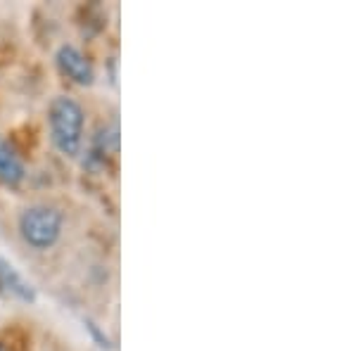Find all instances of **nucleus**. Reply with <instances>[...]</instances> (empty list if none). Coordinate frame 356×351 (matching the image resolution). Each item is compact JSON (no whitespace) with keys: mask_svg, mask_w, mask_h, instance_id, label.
<instances>
[{"mask_svg":"<svg viewBox=\"0 0 356 351\" xmlns=\"http://www.w3.org/2000/svg\"><path fill=\"white\" fill-rule=\"evenodd\" d=\"M0 292H5V295L13 299H19V302H24V304L36 302V290H33V285L3 256H0Z\"/></svg>","mask_w":356,"mask_h":351,"instance_id":"nucleus-4","label":"nucleus"},{"mask_svg":"<svg viewBox=\"0 0 356 351\" xmlns=\"http://www.w3.org/2000/svg\"><path fill=\"white\" fill-rule=\"evenodd\" d=\"M83 107L74 97L57 95L48 107L53 145L67 157H76L83 142Z\"/></svg>","mask_w":356,"mask_h":351,"instance_id":"nucleus-1","label":"nucleus"},{"mask_svg":"<svg viewBox=\"0 0 356 351\" xmlns=\"http://www.w3.org/2000/svg\"><path fill=\"white\" fill-rule=\"evenodd\" d=\"M19 235L22 240L33 247L38 252H45L50 247L57 245V240L62 238V226H65V218L55 206L48 204H33L26 206L19 214Z\"/></svg>","mask_w":356,"mask_h":351,"instance_id":"nucleus-2","label":"nucleus"},{"mask_svg":"<svg viewBox=\"0 0 356 351\" xmlns=\"http://www.w3.org/2000/svg\"><path fill=\"white\" fill-rule=\"evenodd\" d=\"M55 60H57L60 72L72 79L74 83L90 85L95 81V69L90 65V60L79 48H74V45H62V48L57 50Z\"/></svg>","mask_w":356,"mask_h":351,"instance_id":"nucleus-3","label":"nucleus"},{"mask_svg":"<svg viewBox=\"0 0 356 351\" xmlns=\"http://www.w3.org/2000/svg\"><path fill=\"white\" fill-rule=\"evenodd\" d=\"M0 181L5 186H19L24 181V164L8 142L0 140Z\"/></svg>","mask_w":356,"mask_h":351,"instance_id":"nucleus-5","label":"nucleus"},{"mask_svg":"<svg viewBox=\"0 0 356 351\" xmlns=\"http://www.w3.org/2000/svg\"><path fill=\"white\" fill-rule=\"evenodd\" d=\"M86 330L90 332V337L95 339V342H97V347H100V349H107V351L112 349V339L107 337L105 332H102L100 327H97V325L93 323V320H86Z\"/></svg>","mask_w":356,"mask_h":351,"instance_id":"nucleus-6","label":"nucleus"},{"mask_svg":"<svg viewBox=\"0 0 356 351\" xmlns=\"http://www.w3.org/2000/svg\"><path fill=\"white\" fill-rule=\"evenodd\" d=\"M0 351H8V347H5V344H3V342H0Z\"/></svg>","mask_w":356,"mask_h":351,"instance_id":"nucleus-7","label":"nucleus"}]
</instances>
